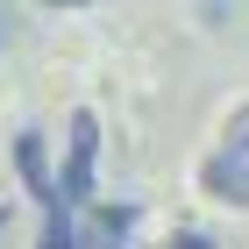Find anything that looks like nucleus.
I'll list each match as a JSON object with an SVG mask.
<instances>
[{"instance_id": "f257e3e1", "label": "nucleus", "mask_w": 249, "mask_h": 249, "mask_svg": "<svg viewBox=\"0 0 249 249\" xmlns=\"http://www.w3.org/2000/svg\"><path fill=\"white\" fill-rule=\"evenodd\" d=\"M207 192L249 207V107L221 128V142H213V157H207Z\"/></svg>"}, {"instance_id": "f03ea898", "label": "nucleus", "mask_w": 249, "mask_h": 249, "mask_svg": "<svg viewBox=\"0 0 249 249\" xmlns=\"http://www.w3.org/2000/svg\"><path fill=\"white\" fill-rule=\"evenodd\" d=\"M93 142H100V121L93 114H71V157H64V199H86L93 192Z\"/></svg>"}, {"instance_id": "7ed1b4c3", "label": "nucleus", "mask_w": 249, "mask_h": 249, "mask_svg": "<svg viewBox=\"0 0 249 249\" xmlns=\"http://www.w3.org/2000/svg\"><path fill=\"white\" fill-rule=\"evenodd\" d=\"M171 249H213V242H207V235H178Z\"/></svg>"}, {"instance_id": "20e7f679", "label": "nucleus", "mask_w": 249, "mask_h": 249, "mask_svg": "<svg viewBox=\"0 0 249 249\" xmlns=\"http://www.w3.org/2000/svg\"><path fill=\"white\" fill-rule=\"evenodd\" d=\"M0 228H7V207H0Z\"/></svg>"}]
</instances>
